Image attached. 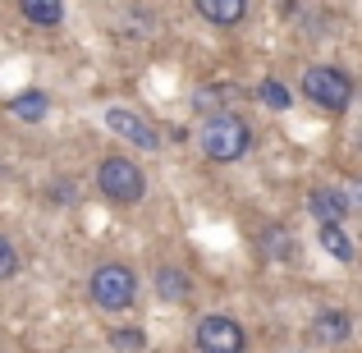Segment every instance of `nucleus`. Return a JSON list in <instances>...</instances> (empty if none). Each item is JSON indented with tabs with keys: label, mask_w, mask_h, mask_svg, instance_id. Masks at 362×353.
Returning a JSON list of instances; mask_svg holds the SVG:
<instances>
[{
	"label": "nucleus",
	"mask_w": 362,
	"mask_h": 353,
	"mask_svg": "<svg viewBox=\"0 0 362 353\" xmlns=\"http://www.w3.org/2000/svg\"><path fill=\"white\" fill-rule=\"evenodd\" d=\"M18 275V248L0 234V280H14Z\"/></svg>",
	"instance_id": "obj_17"
},
{
	"label": "nucleus",
	"mask_w": 362,
	"mask_h": 353,
	"mask_svg": "<svg viewBox=\"0 0 362 353\" xmlns=\"http://www.w3.org/2000/svg\"><path fill=\"white\" fill-rule=\"evenodd\" d=\"M197 142H202V151H206L211 161L230 166V161H243V156H247V147H252V129H247L243 115L225 110V115H216V120H202Z\"/></svg>",
	"instance_id": "obj_2"
},
{
	"label": "nucleus",
	"mask_w": 362,
	"mask_h": 353,
	"mask_svg": "<svg viewBox=\"0 0 362 353\" xmlns=\"http://www.w3.org/2000/svg\"><path fill=\"white\" fill-rule=\"evenodd\" d=\"M88 294H92V303H97L101 312H124V308H133V299H138V275H133V266H124V262H101L97 271L88 275Z\"/></svg>",
	"instance_id": "obj_4"
},
{
	"label": "nucleus",
	"mask_w": 362,
	"mask_h": 353,
	"mask_svg": "<svg viewBox=\"0 0 362 353\" xmlns=\"http://www.w3.org/2000/svg\"><path fill=\"white\" fill-rule=\"evenodd\" d=\"M106 340H110V349H115V353H142V349H147V335L133 330V326H115Z\"/></svg>",
	"instance_id": "obj_16"
},
{
	"label": "nucleus",
	"mask_w": 362,
	"mask_h": 353,
	"mask_svg": "<svg viewBox=\"0 0 362 353\" xmlns=\"http://www.w3.org/2000/svg\"><path fill=\"white\" fill-rule=\"evenodd\" d=\"M9 115L23 120V124H42L51 115V97H46L42 88H28V92H18V97H9Z\"/></svg>",
	"instance_id": "obj_10"
},
{
	"label": "nucleus",
	"mask_w": 362,
	"mask_h": 353,
	"mask_svg": "<svg viewBox=\"0 0 362 353\" xmlns=\"http://www.w3.org/2000/svg\"><path fill=\"white\" fill-rule=\"evenodd\" d=\"M151 289H156V299H165V303H188L193 299V275H188L184 266L165 262V266L151 271Z\"/></svg>",
	"instance_id": "obj_8"
},
{
	"label": "nucleus",
	"mask_w": 362,
	"mask_h": 353,
	"mask_svg": "<svg viewBox=\"0 0 362 353\" xmlns=\"http://www.w3.org/2000/svg\"><path fill=\"white\" fill-rule=\"evenodd\" d=\"M308 212L317 216L321 225H344L349 216H354V197L344 193V188H330V184H317L308 193Z\"/></svg>",
	"instance_id": "obj_7"
},
{
	"label": "nucleus",
	"mask_w": 362,
	"mask_h": 353,
	"mask_svg": "<svg viewBox=\"0 0 362 353\" xmlns=\"http://www.w3.org/2000/svg\"><path fill=\"white\" fill-rule=\"evenodd\" d=\"M354 79H349L344 69H335V64H312L308 74H303V97L312 101V106H321L326 115H344L349 106H354Z\"/></svg>",
	"instance_id": "obj_3"
},
{
	"label": "nucleus",
	"mask_w": 362,
	"mask_h": 353,
	"mask_svg": "<svg viewBox=\"0 0 362 353\" xmlns=\"http://www.w3.org/2000/svg\"><path fill=\"white\" fill-rule=\"evenodd\" d=\"M197 14L216 28H239L247 18V5L243 0H197Z\"/></svg>",
	"instance_id": "obj_11"
},
{
	"label": "nucleus",
	"mask_w": 362,
	"mask_h": 353,
	"mask_svg": "<svg viewBox=\"0 0 362 353\" xmlns=\"http://www.w3.org/2000/svg\"><path fill=\"white\" fill-rule=\"evenodd\" d=\"M197 353H243L247 349V335L243 326L234 317H225V312H206V317H197Z\"/></svg>",
	"instance_id": "obj_5"
},
{
	"label": "nucleus",
	"mask_w": 362,
	"mask_h": 353,
	"mask_svg": "<svg viewBox=\"0 0 362 353\" xmlns=\"http://www.w3.org/2000/svg\"><path fill=\"white\" fill-rule=\"evenodd\" d=\"M18 14H23L33 28H60L64 23V5L60 0H23Z\"/></svg>",
	"instance_id": "obj_13"
},
{
	"label": "nucleus",
	"mask_w": 362,
	"mask_h": 353,
	"mask_svg": "<svg viewBox=\"0 0 362 353\" xmlns=\"http://www.w3.org/2000/svg\"><path fill=\"white\" fill-rule=\"evenodd\" d=\"M257 101H262V106H271V110H289L293 106V92L284 88L280 79H262V83H257Z\"/></svg>",
	"instance_id": "obj_15"
},
{
	"label": "nucleus",
	"mask_w": 362,
	"mask_h": 353,
	"mask_svg": "<svg viewBox=\"0 0 362 353\" xmlns=\"http://www.w3.org/2000/svg\"><path fill=\"white\" fill-rule=\"evenodd\" d=\"M97 193L110 207H138L147 197V175L133 156H106L97 166Z\"/></svg>",
	"instance_id": "obj_1"
},
{
	"label": "nucleus",
	"mask_w": 362,
	"mask_h": 353,
	"mask_svg": "<svg viewBox=\"0 0 362 353\" xmlns=\"http://www.w3.org/2000/svg\"><path fill=\"white\" fill-rule=\"evenodd\" d=\"M257 248H262V257H271V262H289L293 257V234L284 230V225H266V230L257 234Z\"/></svg>",
	"instance_id": "obj_12"
},
{
	"label": "nucleus",
	"mask_w": 362,
	"mask_h": 353,
	"mask_svg": "<svg viewBox=\"0 0 362 353\" xmlns=\"http://www.w3.org/2000/svg\"><path fill=\"white\" fill-rule=\"evenodd\" d=\"M69 197H74V188H69V184H55V202L64 207V202H69Z\"/></svg>",
	"instance_id": "obj_18"
},
{
	"label": "nucleus",
	"mask_w": 362,
	"mask_h": 353,
	"mask_svg": "<svg viewBox=\"0 0 362 353\" xmlns=\"http://www.w3.org/2000/svg\"><path fill=\"white\" fill-rule=\"evenodd\" d=\"M106 129L119 133L124 142H133V147H142V151H156V147H160V133L151 129V124L142 120L138 110H129V106H110V110H106Z\"/></svg>",
	"instance_id": "obj_6"
},
{
	"label": "nucleus",
	"mask_w": 362,
	"mask_h": 353,
	"mask_svg": "<svg viewBox=\"0 0 362 353\" xmlns=\"http://www.w3.org/2000/svg\"><path fill=\"white\" fill-rule=\"evenodd\" d=\"M321 248L335 262H354V238L344 234V225H321Z\"/></svg>",
	"instance_id": "obj_14"
},
{
	"label": "nucleus",
	"mask_w": 362,
	"mask_h": 353,
	"mask_svg": "<svg viewBox=\"0 0 362 353\" xmlns=\"http://www.w3.org/2000/svg\"><path fill=\"white\" fill-rule=\"evenodd\" d=\"M358 197H362V179H358Z\"/></svg>",
	"instance_id": "obj_19"
},
{
	"label": "nucleus",
	"mask_w": 362,
	"mask_h": 353,
	"mask_svg": "<svg viewBox=\"0 0 362 353\" xmlns=\"http://www.w3.org/2000/svg\"><path fill=\"white\" fill-rule=\"evenodd\" d=\"M349 335H354V317L344 308H321L312 317V340L317 345H344Z\"/></svg>",
	"instance_id": "obj_9"
}]
</instances>
